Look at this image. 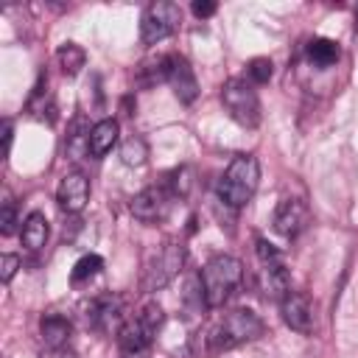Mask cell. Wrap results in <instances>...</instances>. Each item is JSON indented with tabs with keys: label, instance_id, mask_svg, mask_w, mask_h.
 Wrapping results in <instances>:
<instances>
[{
	"label": "cell",
	"instance_id": "obj_1",
	"mask_svg": "<svg viewBox=\"0 0 358 358\" xmlns=\"http://www.w3.org/2000/svg\"><path fill=\"white\" fill-rule=\"evenodd\" d=\"M263 336V319L249 310V308H235L229 313H224L210 330H207V352L210 355H218V352H227L238 344H246V341H255Z\"/></svg>",
	"mask_w": 358,
	"mask_h": 358
},
{
	"label": "cell",
	"instance_id": "obj_2",
	"mask_svg": "<svg viewBox=\"0 0 358 358\" xmlns=\"http://www.w3.org/2000/svg\"><path fill=\"white\" fill-rule=\"evenodd\" d=\"M260 182V165L255 154H238L232 157V162L227 165L224 176L215 185V196L224 207L229 210H241L243 204L252 201L255 190Z\"/></svg>",
	"mask_w": 358,
	"mask_h": 358
},
{
	"label": "cell",
	"instance_id": "obj_3",
	"mask_svg": "<svg viewBox=\"0 0 358 358\" xmlns=\"http://www.w3.org/2000/svg\"><path fill=\"white\" fill-rule=\"evenodd\" d=\"M243 280V263L232 255H215L204 263L199 282H201V294H204V308H221L235 288Z\"/></svg>",
	"mask_w": 358,
	"mask_h": 358
},
{
	"label": "cell",
	"instance_id": "obj_4",
	"mask_svg": "<svg viewBox=\"0 0 358 358\" xmlns=\"http://www.w3.org/2000/svg\"><path fill=\"white\" fill-rule=\"evenodd\" d=\"M165 313L159 308V302H145L140 305V310L134 316H129L123 322V327L117 330V347L120 352H145L157 336V330L162 327Z\"/></svg>",
	"mask_w": 358,
	"mask_h": 358
},
{
	"label": "cell",
	"instance_id": "obj_5",
	"mask_svg": "<svg viewBox=\"0 0 358 358\" xmlns=\"http://www.w3.org/2000/svg\"><path fill=\"white\" fill-rule=\"evenodd\" d=\"M221 103L227 109V115L243 126V129H255L260 123V98L255 92V87L246 78H229L221 87Z\"/></svg>",
	"mask_w": 358,
	"mask_h": 358
},
{
	"label": "cell",
	"instance_id": "obj_6",
	"mask_svg": "<svg viewBox=\"0 0 358 358\" xmlns=\"http://www.w3.org/2000/svg\"><path fill=\"white\" fill-rule=\"evenodd\" d=\"M182 263H185V246H182V241H165V243L145 260L143 280H140L143 291L151 294V291L165 288V285L179 274Z\"/></svg>",
	"mask_w": 358,
	"mask_h": 358
},
{
	"label": "cell",
	"instance_id": "obj_7",
	"mask_svg": "<svg viewBox=\"0 0 358 358\" xmlns=\"http://www.w3.org/2000/svg\"><path fill=\"white\" fill-rule=\"evenodd\" d=\"M182 22V8L171 0H157L151 3L143 17H140V39L143 45H157L162 39H168L171 34L179 31Z\"/></svg>",
	"mask_w": 358,
	"mask_h": 358
},
{
	"label": "cell",
	"instance_id": "obj_8",
	"mask_svg": "<svg viewBox=\"0 0 358 358\" xmlns=\"http://www.w3.org/2000/svg\"><path fill=\"white\" fill-rule=\"evenodd\" d=\"M176 201V196L171 193V187L165 185V179L162 182H157V185H148V187H143L134 199H131V215L137 218V221H143V224H157V221H162L168 213H171V204Z\"/></svg>",
	"mask_w": 358,
	"mask_h": 358
},
{
	"label": "cell",
	"instance_id": "obj_9",
	"mask_svg": "<svg viewBox=\"0 0 358 358\" xmlns=\"http://www.w3.org/2000/svg\"><path fill=\"white\" fill-rule=\"evenodd\" d=\"M84 319L98 333H117L123 327V322H126L123 299L117 294L92 296L90 302H84Z\"/></svg>",
	"mask_w": 358,
	"mask_h": 358
},
{
	"label": "cell",
	"instance_id": "obj_10",
	"mask_svg": "<svg viewBox=\"0 0 358 358\" xmlns=\"http://www.w3.org/2000/svg\"><path fill=\"white\" fill-rule=\"evenodd\" d=\"M310 224V210L302 199H294V196H285L280 199L277 210H274V232L294 241L296 235H302Z\"/></svg>",
	"mask_w": 358,
	"mask_h": 358
},
{
	"label": "cell",
	"instance_id": "obj_11",
	"mask_svg": "<svg viewBox=\"0 0 358 358\" xmlns=\"http://www.w3.org/2000/svg\"><path fill=\"white\" fill-rule=\"evenodd\" d=\"M56 201H59L62 213H67V215L81 213L90 201V179L81 171L64 173L59 182V190H56Z\"/></svg>",
	"mask_w": 358,
	"mask_h": 358
},
{
	"label": "cell",
	"instance_id": "obj_12",
	"mask_svg": "<svg viewBox=\"0 0 358 358\" xmlns=\"http://www.w3.org/2000/svg\"><path fill=\"white\" fill-rule=\"evenodd\" d=\"M168 84L179 103H193L199 98V78L190 67V62L179 53H171V67H168Z\"/></svg>",
	"mask_w": 358,
	"mask_h": 358
},
{
	"label": "cell",
	"instance_id": "obj_13",
	"mask_svg": "<svg viewBox=\"0 0 358 358\" xmlns=\"http://www.w3.org/2000/svg\"><path fill=\"white\" fill-rule=\"evenodd\" d=\"M280 316L282 322L296 330V333H310L313 330V305L305 294H296V291H288L282 299H280Z\"/></svg>",
	"mask_w": 358,
	"mask_h": 358
},
{
	"label": "cell",
	"instance_id": "obj_14",
	"mask_svg": "<svg viewBox=\"0 0 358 358\" xmlns=\"http://www.w3.org/2000/svg\"><path fill=\"white\" fill-rule=\"evenodd\" d=\"M260 291H263V296L277 299V302L291 291V274H288L282 257L271 260V263H260Z\"/></svg>",
	"mask_w": 358,
	"mask_h": 358
},
{
	"label": "cell",
	"instance_id": "obj_15",
	"mask_svg": "<svg viewBox=\"0 0 358 358\" xmlns=\"http://www.w3.org/2000/svg\"><path fill=\"white\" fill-rule=\"evenodd\" d=\"M70 333H73V324L62 313H45L39 319V336L48 344V350H62L70 341Z\"/></svg>",
	"mask_w": 358,
	"mask_h": 358
},
{
	"label": "cell",
	"instance_id": "obj_16",
	"mask_svg": "<svg viewBox=\"0 0 358 358\" xmlns=\"http://www.w3.org/2000/svg\"><path fill=\"white\" fill-rule=\"evenodd\" d=\"M117 131H120V126L112 117H103V120L92 123V129H90V157L101 159L103 154H109L112 145L117 143Z\"/></svg>",
	"mask_w": 358,
	"mask_h": 358
},
{
	"label": "cell",
	"instance_id": "obj_17",
	"mask_svg": "<svg viewBox=\"0 0 358 358\" xmlns=\"http://www.w3.org/2000/svg\"><path fill=\"white\" fill-rule=\"evenodd\" d=\"M48 235H50V227H48L45 213H39V210L28 213V218L22 221V229H20L22 246L31 249V252H36V249H42L48 243Z\"/></svg>",
	"mask_w": 358,
	"mask_h": 358
},
{
	"label": "cell",
	"instance_id": "obj_18",
	"mask_svg": "<svg viewBox=\"0 0 358 358\" xmlns=\"http://www.w3.org/2000/svg\"><path fill=\"white\" fill-rule=\"evenodd\" d=\"M45 84H48V78L39 76V84L34 87L31 101H28V112H31V117H36V120L53 123V120H56V103H53V95L45 90Z\"/></svg>",
	"mask_w": 358,
	"mask_h": 358
},
{
	"label": "cell",
	"instance_id": "obj_19",
	"mask_svg": "<svg viewBox=\"0 0 358 358\" xmlns=\"http://www.w3.org/2000/svg\"><path fill=\"white\" fill-rule=\"evenodd\" d=\"M168 67H171V53L154 56V59H148V62H143V64L137 67L134 78H137V84H143V87H154V84H159V81H168Z\"/></svg>",
	"mask_w": 358,
	"mask_h": 358
},
{
	"label": "cell",
	"instance_id": "obj_20",
	"mask_svg": "<svg viewBox=\"0 0 358 358\" xmlns=\"http://www.w3.org/2000/svg\"><path fill=\"white\" fill-rule=\"evenodd\" d=\"M341 56V48L336 39H327V36H316L308 42V59L316 64V67H330L336 64Z\"/></svg>",
	"mask_w": 358,
	"mask_h": 358
},
{
	"label": "cell",
	"instance_id": "obj_21",
	"mask_svg": "<svg viewBox=\"0 0 358 358\" xmlns=\"http://www.w3.org/2000/svg\"><path fill=\"white\" fill-rule=\"evenodd\" d=\"M56 59H59V67L64 76H78L81 67L87 64V50L76 42H64L59 50H56Z\"/></svg>",
	"mask_w": 358,
	"mask_h": 358
},
{
	"label": "cell",
	"instance_id": "obj_22",
	"mask_svg": "<svg viewBox=\"0 0 358 358\" xmlns=\"http://www.w3.org/2000/svg\"><path fill=\"white\" fill-rule=\"evenodd\" d=\"M101 268H103V257H101V255H84V257L76 260V266H73V271H70V282H73V285L87 282V280H92L95 274H101Z\"/></svg>",
	"mask_w": 358,
	"mask_h": 358
},
{
	"label": "cell",
	"instance_id": "obj_23",
	"mask_svg": "<svg viewBox=\"0 0 358 358\" xmlns=\"http://www.w3.org/2000/svg\"><path fill=\"white\" fill-rule=\"evenodd\" d=\"M120 159H123V165H129V168L145 165V159H148V145H145V140H143V137H129V140H123V145H120Z\"/></svg>",
	"mask_w": 358,
	"mask_h": 358
},
{
	"label": "cell",
	"instance_id": "obj_24",
	"mask_svg": "<svg viewBox=\"0 0 358 358\" xmlns=\"http://www.w3.org/2000/svg\"><path fill=\"white\" fill-rule=\"evenodd\" d=\"M165 185L171 187V193H173L176 199H185V196L190 193V187H193V168H190V165H182V168L171 171V173L165 176Z\"/></svg>",
	"mask_w": 358,
	"mask_h": 358
},
{
	"label": "cell",
	"instance_id": "obj_25",
	"mask_svg": "<svg viewBox=\"0 0 358 358\" xmlns=\"http://www.w3.org/2000/svg\"><path fill=\"white\" fill-rule=\"evenodd\" d=\"M246 73H249L252 84H268V81H271V76H274V64H271V59L257 56V59H252V62H249Z\"/></svg>",
	"mask_w": 358,
	"mask_h": 358
},
{
	"label": "cell",
	"instance_id": "obj_26",
	"mask_svg": "<svg viewBox=\"0 0 358 358\" xmlns=\"http://www.w3.org/2000/svg\"><path fill=\"white\" fill-rule=\"evenodd\" d=\"M17 201L8 196L6 201H3V207H0V235L3 238H8V235H14V229H17Z\"/></svg>",
	"mask_w": 358,
	"mask_h": 358
},
{
	"label": "cell",
	"instance_id": "obj_27",
	"mask_svg": "<svg viewBox=\"0 0 358 358\" xmlns=\"http://www.w3.org/2000/svg\"><path fill=\"white\" fill-rule=\"evenodd\" d=\"M17 268H20V255H3L0 257V280L3 282H11Z\"/></svg>",
	"mask_w": 358,
	"mask_h": 358
},
{
	"label": "cell",
	"instance_id": "obj_28",
	"mask_svg": "<svg viewBox=\"0 0 358 358\" xmlns=\"http://www.w3.org/2000/svg\"><path fill=\"white\" fill-rule=\"evenodd\" d=\"M190 8H193V14H196L199 20H204V17H213L218 6H215L213 0H193V6H190Z\"/></svg>",
	"mask_w": 358,
	"mask_h": 358
},
{
	"label": "cell",
	"instance_id": "obj_29",
	"mask_svg": "<svg viewBox=\"0 0 358 358\" xmlns=\"http://www.w3.org/2000/svg\"><path fill=\"white\" fill-rule=\"evenodd\" d=\"M11 140H14V126H11V120H3V145H6V157L11 154Z\"/></svg>",
	"mask_w": 358,
	"mask_h": 358
},
{
	"label": "cell",
	"instance_id": "obj_30",
	"mask_svg": "<svg viewBox=\"0 0 358 358\" xmlns=\"http://www.w3.org/2000/svg\"><path fill=\"white\" fill-rule=\"evenodd\" d=\"M39 358H76V355H73L70 350H64V347H62V350H45Z\"/></svg>",
	"mask_w": 358,
	"mask_h": 358
},
{
	"label": "cell",
	"instance_id": "obj_31",
	"mask_svg": "<svg viewBox=\"0 0 358 358\" xmlns=\"http://www.w3.org/2000/svg\"><path fill=\"white\" fill-rule=\"evenodd\" d=\"M120 106H123V115H129V117H131V115H134V109H137V101H134L131 95H126V98L120 101Z\"/></svg>",
	"mask_w": 358,
	"mask_h": 358
},
{
	"label": "cell",
	"instance_id": "obj_32",
	"mask_svg": "<svg viewBox=\"0 0 358 358\" xmlns=\"http://www.w3.org/2000/svg\"><path fill=\"white\" fill-rule=\"evenodd\" d=\"M120 358H151V355L145 350V352H120Z\"/></svg>",
	"mask_w": 358,
	"mask_h": 358
}]
</instances>
